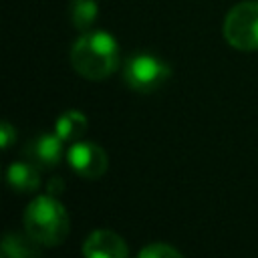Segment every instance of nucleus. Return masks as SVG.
I'll use <instances>...</instances> for the list:
<instances>
[{
    "label": "nucleus",
    "instance_id": "nucleus-1",
    "mask_svg": "<svg viewBox=\"0 0 258 258\" xmlns=\"http://www.w3.org/2000/svg\"><path fill=\"white\" fill-rule=\"evenodd\" d=\"M71 64L89 81L107 79L119 64L117 40L105 30H83L71 48Z\"/></svg>",
    "mask_w": 258,
    "mask_h": 258
},
{
    "label": "nucleus",
    "instance_id": "nucleus-2",
    "mask_svg": "<svg viewBox=\"0 0 258 258\" xmlns=\"http://www.w3.org/2000/svg\"><path fill=\"white\" fill-rule=\"evenodd\" d=\"M24 230L40 246H58L69 236V214L54 196H38L26 206Z\"/></svg>",
    "mask_w": 258,
    "mask_h": 258
},
{
    "label": "nucleus",
    "instance_id": "nucleus-3",
    "mask_svg": "<svg viewBox=\"0 0 258 258\" xmlns=\"http://www.w3.org/2000/svg\"><path fill=\"white\" fill-rule=\"evenodd\" d=\"M224 38L238 50H258V0H246L228 10L222 26Z\"/></svg>",
    "mask_w": 258,
    "mask_h": 258
},
{
    "label": "nucleus",
    "instance_id": "nucleus-4",
    "mask_svg": "<svg viewBox=\"0 0 258 258\" xmlns=\"http://www.w3.org/2000/svg\"><path fill=\"white\" fill-rule=\"evenodd\" d=\"M125 83L137 93H153L167 83L171 69L165 60L151 52H135L125 60L123 67Z\"/></svg>",
    "mask_w": 258,
    "mask_h": 258
},
{
    "label": "nucleus",
    "instance_id": "nucleus-5",
    "mask_svg": "<svg viewBox=\"0 0 258 258\" xmlns=\"http://www.w3.org/2000/svg\"><path fill=\"white\" fill-rule=\"evenodd\" d=\"M67 161L85 179H99L109 165L105 149L93 141H73L67 149Z\"/></svg>",
    "mask_w": 258,
    "mask_h": 258
},
{
    "label": "nucleus",
    "instance_id": "nucleus-6",
    "mask_svg": "<svg viewBox=\"0 0 258 258\" xmlns=\"http://www.w3.org/2000/svg\"><path fill=\"white\" fill-rule=\"evenodd\" d=\"M64 141L56 133H40L26 143V159L34 161L38 167H54L62 157H67Z\"/></svg>",
    "mask_w": 258,
    "mask_h": 258
},
{
    "label": "nucleus",
    "instance_id": "nucleus-7",
    "mask_svg": "<svg viewBox=\"0 0 258 258\" xmlns=\"http://www.w3.org/2000/svg\"><path fill=\"white\" fill-rule=\"evenodd\" d=\"M125 240L113 230H95L83 244V254L87 258H125Z\"/></svg>",
    "mask_w": 258,
    "mask_h": 258
},
{
    "label": "nucleus",
    "instance_id": "nucleus-8",
    "mask_svg": "<svg viewBox=\"0 0 258 258\" xmlns=\"http://www.w3.org/2000/svg\"><path fill=\"white\" fill-rule=\"evenodd\" d=\"M6 179L10 187L16 191H34L40 185V167L30 159L14 161L6 171Z\"/></svg>",
    "mask_w": 258,
    "mask_h": 258
},
{
    "label": "nucleus",
    "instance_id": "nucleus-9",
    "mask_svg": "<svg viewBox=\"0 0 258 258\" xmlns=\"http://www.w3.org/2000/svg\"><path fill=\"white\" fill-rule=\"evenodd\" d=\"M2 252L10 258H32L40 254V244L26 232V234H6L2 240Z\"/></svg>",
    "mask_w": 258,
    "mask_h": 258
},
{
    "label": "nucleus",
    "instance_id": "nucleus-10",
    "mask_svg": "<svg viewBox=\"0 0 258 258\" xmlns=\"http://www.w3.org/2000/svg\"><path fill=\"white\" fill-rule=\"evenodd\" d=\"M89 121L85 117V113L81 111H64L60 113V117L56 119V125H54V133L62 139V141H79L81 135L85 133Z\"/></svg>",
    "mask_w": 258,
    "mask_h": 258
},
{
    "label": "nucleus",
    "instance_id": "nucleus-11",
    "mask_svg": "<svg viewBox=\"0 0 258 258\" xmlns=\"http://www.w3.org/2000/svg\"><path fill=\"white\" fill-rule=\"evenodd\" d=\"M99 12V6L95 0H71L69 2V16L71 22L79 30H89L91 24L95 22Z\"/></svg>",
    "mask_w": 258,
    "mask_h": 258
},
{
    "label": "nucleus",
    "instance_id": "nucleus-12",
    "mask_svg": "<svg viewBox=\"0 0 258 258\" xmlns=\"http://www.w3.org/2000/svg\"><path fill=\"white\" fill-rule=\"evenodd\" d=\"M173 256H181V252L165 242H151L139 250V258H173Z\"/></svg>",
    "mask_w": 258,
    "mask_h": 258
},
{
    "label": "nucleus",
    "instance_id": "nucleus-13",
    "mask_svg": "<svg viewBox=\"0 0 258 258\" xmlns=\"http://www.w3.org/2000/svg\"><path fill=\"white\" fill-rule=\"evenodd\" d=\"M0 133H2V147L6 149V147H10L12 145V141L16 139V129L10 125V123H2V127H0Z\"/></svg>",
    "mask_w": 258,
    "mask_h": 258
},
{
    "label": "nucleus",
    "instance_id": "nucleus-14",
    "mask_svg": "<svg viewBox=\"0 0 258 258\" xmlns=\"http://www.w3.org/2000/svg\"><path fill=\"white\" fill-rule=\"evenodd\" d=\"M46 191L50 194V196H58V194H62L64 191V181L60 179V177H52L50 181H48V185H46Z\"/></svg>",
    "mask_w": 258,
    "mask_h": 258
}]
</instances>
